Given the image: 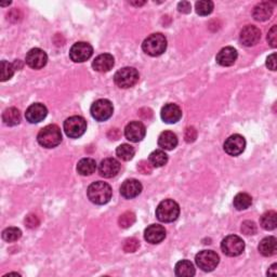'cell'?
Here are the masks:
<instances>
[{
    "instance_id": "cell-1",
    "label": "cell",
    "mask_w": 277,
    "mask_h": 277,
    "mask_svg": "<svg viewBox=\"0 0 277 277\" xmlns=\"http://www.w3.org/2000/svg\"><path fill=\"white\" fill-rule=\"evenodd\" d=\"M87 195L91 203L95 205H105L112 198V188L106 182L96 181L89 185Z\"/></svg>"
},
{
    "instance_id": "cell-2",
    "label": "cell",
    "mask_w": 277,
    "mask_h": 277,
    "mask_svg": "<svg viewBox=\"0 0 277 277\" xmlns=\"http://www.w3.org/2000/svg\"><path fill=\"white\" fill-rule=\"evenodd\" d=\"M38 143L46 149H53L62 142L61 129L56 125H48L43 127L37 135Z\"/></svg>"
},
{
    "instance_id": "cell-3",
    "label": "cell",
    "mask_w": 277,
    "mask_h": 277,
    "mask_svg": "<svg viewBox=\"0 0 277 277\" xmlns=\"http://www.w3.org/2000/svg\"><path fill=\"white\" fill-rule=\"evenodd\" d=\"M180 215V206L173 199H165L156 208V217L160 222L170 223L176 221Z\"/></svg>"
},
{
    "instance_id": "cell-4",
    "label": "cell",
    "mask_w": 277,
    "mask_h": 277,
    "mask_svg": "<svg viewBox=\"0 0 277 277\" xmlns=\"http://www.w3.org/2000/svg\"><path fill=\"white\" fill-rule=\"evenodd\" d=\"M142 49L146 54L151 56L162 55L167 49V39L166 37L160 34H152L142 43Z\"/></svg>"
},
{
    "instance_id": "cell-5",
    "label": "cell",
    "mask_w": 277,
    "mask_h": 277,
    "mask_svg": "<svg viewBox=\"0 0 277 277\" xmlns=\"http://www.w3.org/2000/svg\"><path fill=\"white\" fill-rule=\"evenodd\" d=\"M139 78V72L133 67H124L117 70L114 75L115 83L122 89H128L137 85Z\"/></svg>"
},
{
    "instance_id": "cell-6",
    "label": "cell",
    "mask_w": 277,
    "mask_h": 277,
    "mask_svg": "<svg viewBox=\"0 0 277 277\" xmlns=\"http://www.w3.org/2000/svg\"><path fill=\"white\" fill-rule=\"evenodd\" d=\"M87 130V121L81 116H72L64 121V131L72 139H78Z\"/></svg>"
},
{
    "instance_id": "cell-7",
    "label": "cell",
    "mask_w": 277,
    "mask_h": 277,
    "mask_svg": "<svg viewBox=\"0 0 277 277\" xmlns=\"http://www.w3.org/2000/svg\"><path fill=\"white\" fill-rule=\"evenodd\" d=\"M90 113H91L92 117L96 121H105L112 117L114 113V106L109 100L100 99L91 105Z\"/></svg>"
},
{
    "instance_id": "cell-8",
    "label": "cell",
    "mask_w": 277,
    "mask_h": 277,
    "mask_svg": "<svg viewBox=\"0 0 277 277\" xmlns=\"http://www.w3.org/2000/svg\"><path fill=\"white\" fill-rule=\"evenodd\" d=\"M195 262L199 269H202L205 272H211L220 262V258L217 255V253L212 250H203L195 257Z\"/></svg>"
},
{
    "instance_id": "cell-9",
    "label": "cell",
    "mask_w": 277,
    "mask_h": 277,
    "mask_svg": "<svg viewBox=\"0 0 277 277\" xmlns=\"http://www.w3.org/2000/svg\"><path fill=\"white\" fill-rule=\"evenodd\" d=\"M221 249L223 254L229 257L241 256L245 250V242L240 236L230 235L222 241Z\"/></svg>"
},
{
    "instance_id": "cell-10",
    "label": "cell",
    "mask_w": 277,
    "mask_h": 277,
    "mask_svg": "<svg viewBox=\"0 0 277 277\" xmlns=\"http://www.w3.org/2000/svg\"><path fill=\"white\" fill-rule=\"evenodd\" d=\"M93 54V48L90 43L79 41L74 43L69 50L70 60L75 63H82L89 60Z\"/></svg>"
},
{
    "instance_id": "cell-11",
    "label": "cell",
    "mask_w": 277,
    "mask_h": 277,
    "mask_svg": "<svg viewBox=\"0 0 277 277\" xmlns=\"http://www.w3.org/2000/svg\"><path fill=\"white\" fill-rule=\"evenodd\" d=\"M246 140L241 134H233L224 142V151L230 156H238L245 151Z\"/></svg>"
},
{
    "instance_id": "cell-12",
    "label": "cell",
    "mask_w": 277,
    "mask_h": 277,
    "mask_svg": "<svg viewBox=\"0 0 277 277\" xmlns=\"http://www.w3.org/2000/svg\"><path fill=\"white\" fill-rule=\"evenodd\" d=\"M25 62H26L30 68L40 69L46 66L48 62V55L43 50L39 48H34L27 52L26 57H25Z\"/></svg>"
},
{
    "instance_id": "cell-13",
    "label": "cell",
    "mask_w": 277,
    "mask_h": 277,
    "mask_svg": "<svg viewBox=\"0 0 277 277\" xmlns=\"http://www.w3.org/2000/svg\"><path fill=\"white\" fill-rule=\"evenodd\" d=\"M146 134V128L141 121H131L125 128V137L130 142L137 143L142 141Z\"/></svg>"
},
{
    "instance_id": "cell-14",
    "label": "cell",
    "mask_w": 277,
    "mask_h": 277,
    "mask_svg": "<svg viewBox=\"0 0 277 277\" xmlns=\"http://www.w3.org/2000/svg\"><path fill=\"white\" fill-rule=\"evenodd\" d=\"M261 38V30L255 25L245 26L240 34V41L246 47H253L259 42Z\"/></svg>"
},
{
    "instance_id": "cell-15",
    "label": "cell",
    "mask_w": 277,
    "mask_h": 277,
    "mask_svg": "<svg viewBox=\"0 0 277 277\" xmlns=\"http://www.w3.org/2000/svg\"><path fill=\"white\" fill-rule=\"evenodd\" d=\"M48 115V109L41 103H34L26 109L25 113V118L30 124H38L42 121Z\"/></svg>"
},
{
    "instance_id": "cell-16",
    "label": "cell",
    "mask_w": 277,
    "mask_h": 277,
    "mask_svg": "<svg viewBox=\"0 0 277 277\" xmlns=\"http://www.w3.org/2000/svg\"><path fill=\"white\" fill-rule=\"evenodd\" d=\"M160 116L166 124H176L182 118V109L175 103H168L162 108Z\"/></svg>"
},
{
    "instance_id": "cell-17",
    "label": "cell",
    "mask_w": 277,
    "mask_h": 277,
    "mask_svg": "<svg viewBox=\"0 0 277 277\" xmlns=\"http://www.w3.org/2000/svg\"><path fill=\"white\" fill-rule=\"evenodd\" d=\"M120 170V164L117 159L108 157L104 160H102L100 167H99V172L100 176L103 178H113L118 175Z\"/></svg>"
},
{
    "instance_id": "cell-18",
    "label": "cell",
    "mask_w": 277,
    "mask_h": 277,
    "mask_svg": "<svg viewBox=\"0 0 277 277\" xmlns=\"http://www.w3.org/2000/svg\"><path fill=\"white\" fill-rule=\"evenodd\" d=\"M141 192H142V184L135 179L126 180L120 186V194L122 197L127 199H132L139 196Z\"/></svg>"
},
{
    "instance_id": "cell-19",
    "label": "cell",
    "mask_w": 277,
    "mask_h": 277,
    "mask_svg": "<svg viewBox=\"0 0 277 277\" xmlns=\"http://www.w3.org/2000/svg\"><path fill=\"white\" fill-rule=\"evenodd\" d=\"M166 237V230L163 225L152 224L146 228L144 232V238L150 244H159L162 243Z\"/></svg>"
},
{
    "instance_id": "cell-20",
    "label": "cell",
    "mask_w": 277,
    "mask_h": 277,
    "mask_svg": "<svg viewBox=\"0 0 277 277\" xmlns=\"http://www.w3.org/2000/svg\"><path fill=\"white\" fill-rule=\"evenodd\" d=\"M115 60L112 54L103 53L95 57L94 61L92 62V67L99 73H106L113 68Z\"/></svg>"
},
{
    "instance_id": "cell-21",
    "label": "cell",
    "mask_w": 277,
    "mask_h": 277,
    "mask_svg": "<svg viewBox=\"0 0 277 277\" xmlns=\"http://www.w3.org/2000/svg\"><path fill=\"white\" fill-rule=\"evenodd\" d=\"M237 51L233 47H225L219 51L216 61L221 66H231L237 60Z\"/></svg>"
},
{
    "instance_id": "cell-22",
    "label": "cell",
    "mask_w": 277,
    "mask_h": 277,
    "mask_svg": "<svg viewBox=\"0 0 277 277\" xmlns=\"http://www.w3.org/2000/svg\"><path fill=\"white\" fill-rule=\"evenodd\" d=\"M158 145L163 150L171 151L175 150L178 145V137L172 131H164L160 133L158 138Z\"/></svg>"
},
{
    "instance_id": "cell-23",
    "label": "cell",
    "mask_w": 277,
    "mask_h": 277,
    "mask_svg": "<svg viewBox=\"0 0 277 277\" xmlns=\"http://www.w3.org/2000/svg\"><path fill=\"white\" fill-rule=\"evenodd\" d=\"M273 14V7L269 2H261L257 4L253 11V16L256 21H268Z\"/></svg>"
},
{
    "instance_id": "cell-24",
    "label": "cell",
    "mask_w": 277,
    "mask_h": 277,
    "mask_svg": "<svg viewBox=\"0 0 277 277\" xmlns=\"http://www.w3.org/2000/svg\"><path fill=\"white\" fill-rule=\"evenodd\" d=\"M259 251L264 257H272L277 251V240L273 236L263 238L259 244Z\"/></svg>"
},
{
    "instance_id": "cell-25",
    "label": "cell",
    "mask_w": 277,
    "mask_h": 277,
    "mask_svg": "<svg viewBox=\"0 0 277 277\" xmlns=\"http://www.w3.org/2000/svg\"><path fill=\"white\" fill-rule=\"evenodd\" d=\"M2 121L5 126L13 127L20 124L21 113L15 107H9L2 114Z\"/></svg>"
},
{
    "instance_id": "cell-26",
    "label": "cell",
    "mask_w": 277,
    "mask_h": 277,
    "mask_svg": "<svg viewBox=\"0 0 277 277\" xmlns=\"http://www.w3.org/2000/svg\"><path fill=\"white\" fill-rule=\"evenodd\" d=\"M175 272L179 277H192L195 275V268L191 261L182 260L176 264Z\"/></svg>"
},
{
    "instance_id": "cell-27",
    "label": "cell",
    "mask_w": 277,
    "mask_h": 277,
    "mask_svg": "<svg viewBox=\"0 0 277 277\" xmlns=\"http://www.w3.org/2000/svg\"><path fill=\"white\" fill-rule=\"evenodd\" d=\"M96 170V163L92 158H82L77 165V171L81 176H91Z\"/></svg>"
},
{
    "instance_id": "cell-28",
    "label": "cell",
    "mask_w": 277,
    "mask_h": 277,
    "mask_svg": "<svg viewBox=\"0 0 277 277\" xmlns=\"http://www.w3.org/2000/svg\"><path fill=\"white\" fill-rule=\"evenodd\" d=\"M277 214L275 211H268L260 218V225L267 231H272L276 229L277 225Z\"/></svg>"
},
{
    "instance_id": "cell-29",
    "label": "cell",
    "mask_w": 277,
    "mask_h": 277,
    "mask_svg": "<svg viewBox=\"0 0 277 277\" xmlns=\"http://www.w3.org/2000/svg\"><path fill=\"white\" fill-rule=\"evenodd\" d=\"M149 162L153 167L159 168V167H163L168 163V155L162 150H156L150 154Z\"/></svg>"
},
{
    "instance_id": "cell-30",
    "label": "cell",
    "mask_w": 277,
    "mask_h": 277,
    "mask_svg": "<svg viewBox=\"0 0 277 277\" xmlns=\"http://www.w3.org/2000/svg\"><path fill=\"white\" fill-rule=\"evenodd\" d=\"M233 204L237 210H245L248 209L251 204H253V198L247 193H240V194H237L234 197Z\"/></svg>"
},
{
    "instance_id": "cell-31",
    "label": "cell",
    "mask_w": 277,
    "mask_h": 277,
    "mask_svg": "<svg viewBox=\"0 0 277 277\" xmlns=\"http://www.w3.org/2000/svg\"><path fill=\"white\" fill-rule=\"evenodd\" d=\"M134 154L135 150L133 149V146L129 144H121L117 147V150H116V155L121 160H125V162L131 160L134 156Z\"/></svg>"
},
{
    "instance_id": "cell-32",
    "label": "cell",
    "mask_w": 277,
    "mask_h": 277,
    "mask_svg": "<svg viewBox=\"0 0 277 277\" xmlns=\"http://www.w3.org/2000/svg\"><path fill=\"white\" fill-rule=\"evenodd\" d=\"M214 2L210 1V0H202V1H197L196 2V12L197 14L202 15V16H206L209 15L212 11H214Z\"/></svg>"
},
{
    "instance_id": "cell-33",
    "label": "cell",
    "mask_w": 277,
    "mask_h": 277,
    "mask_svg": "<svg viewBox=\"0 0 277 277\" xmlns=\"http://www.w3.org/2000/svg\"><path fill=\"white\" fill-rule=\"evenodd\" d=\"M15 63L12 64L7 61H1V81H7L12 78L14 72H15Z\"/></svg>"
},
{
    "instance_id": "cell-34",
    "label": "cell",
    "mask_w": 277,
    "mask_h": 277,
    "mask_svg": "<svg viewBox=\"0 0 277 277\" xmlns=\"http://www.w3.org/2000/svg\"><path fill=\"white\" fill-rule=\"evenodd\" d=\"M22 232L20 229L17 228H8L2 232V238L3 241L8 243H13L16 242L21 238Z\"/></svg>"
},
{
    "instance_id": "cell-35",
    "label": "cell",
    "mask_w": 277,
    "mask_h": 277,
    "mask_svg": "<svg viewBox=\"0 0 277 277\" xmlns=\"http://www.w3.org/2000/svg\"><path fill=\"white\" fill-rule=\"evenodd\" d=\"M135 222V215L131 211H126L118 219V224L121 229H128Z\"/></svg>"
},
{
    "instance_id": "cell-36",
    "label": "cell",
    "mask_w": 277,
    "mask_h": 277,
    "mask_svg": "<svg viewBox=\"0 0 277 277\" xmlns=\"http://www.w3.org/2000/svg\"><path fill=\"white\" fill-rule=\"evenodd\" d=\"M140 247V242L137 238H128V240L124 244V250L125 253H134L137 251Z\"/></svg>"
},
{
    "instance_id": "cell-37",
    "label": "cell",
    "mask_w": 277,
    "mask_h": 277,
    "mask_svg": "<svg viewBox=\"0 0 277 277\" xmlns=\"http://www.w3.org/2000/svg\"><path fill=\"white\" fill-rule=\"evenodd\" d=\"M242 232L245 235H255L257 233V225L253 221H245L242 224Z\"/></svg>"
},
{
    "instance_id": "cell-38",
    "label": "cell",
    "mask_w": 277,
    "mask_h": 277,
    "mask_svg": "<svg viewBox=\"0 0 277 277\" xmlns=\"http://www.w3.org/2000/svg\"><path fill=\"white\" fill-rule=\"evenodd\" d=\"M138 170L142 173V175H151L153 170V166L147 160H142L138 164Z\"/></svg>"
},
{
    "instance_id": "cell-39",
    "label": "cell",
    "mask_w": 277,
    "mask_h": 277,
    "mask_svg": "<svg viewBox=\"0 0 277 277\" xmlns=\"http://www.w3.org/2000/svg\"><path fill=\"white\" fill-rule=\"evenodd\" d=\"M197 138V131H196V129L194 127H189V128H186V130H185V133H184V139L185 141L188 143H191V142H194V141L196 140Z\"/></svg>"
},
{
    "instance_id": "cell-40",
    "label": "cell",
    "mask_w": 277,
    "mask_h": 277,
    "mask_svg": "<svg viewBox=\"0 0 277 277\" xmlns=\"http://www.w3.org/2000/svg\"><path fill=\"white\" fill-rule=\"evenodd\" d=\"M268 41L271 44V47L275 48L277 46V26L274 25V26L270 29L269 34H268Z\"/></svg>"
},
{
    "instance_id": "cell-41",
    "label": "cell",
    "mask_w": 277,
    "mask_h": 277,
    "mask_svg": "<svg viewBox=\"0 0 277 277\" xmlns=\"http://www.w3.org/2000/svg\"><path fill=\"white\" fill-rule=\"evenodd\" d=\"M25 224L28 229H35L39 225V219L35 215H29L25 219Z\"/></svg>"
},
{
    "instance_id": "cell-42",
    "label": "cell",
    "mask_w": 277,
    "mask_h": 277,
    "mask_svg": "<svg viewBox=\"0 0 277 277\" xmlns=\"http://www.w3.org/2000/svg\"><path fill=\"white\" fill-rule=\"evenodd\" d=\"M267 67L271 70H276V53L269 55L267 59Z\"/></svg>"
},
{
    "instance_id": "cell-43",
    "label": "cell",
    "mask_w": 277,
    "mask_h": 277,
    "mask_svg": "<svg viewBox=\"0 0 277 277\" xmlns=\"http://www.w3.org/2000/svg\"><path fill=\"white\" fill-rule=\"evenodd\" d=\"M191 8V3L189 1H182L179 2L178 4V9L180 12H182V13H190Z\"/></svg>"
},
{
    "instance_id": "cell-44",
    "label": "cell",
    "mask_w": 277,
    "mask_h": 277,
    "mask_svg": "<svg viewBox=\"0 0 277 277\" xmlns=\"http://www.w3.org/2000/svg\"><path fill=\"white\" fill-rule=\"evenodd\" d=\"M108 138L109 139H112V140H118L120 138V131L118 130V129H111L108 132Z\"/></svg>"
},
{
    "instance_id": "cell-45",
    "label": "cell",
    "mask_w": 277,
    "mask_h": 277,
    "mask_svg": "<svg viewBox=\"0 0 277 277\" xmlns=\"http://www.w3.org/2000/svg\"><path fill=\"white\" fill-rule=\"evenodd\" d=\"M276 267H277V264L274 263L272 267L270 268V270L268 271V275H276L277 273V270H276Z\"/></svg>"
},
{
    "instance_id": "cell-46",
    "label": "cell",
    "mask_w": 277,
    "mask_h": 277,
    "mask_svg": "<svg viewBox=\"0 0 277 277\" xmlns=\"http://www.w3.org/2000/svg\"><path fill=\"white\" fill-rule=\"evenodd\" d=\"M131 4L133 5H143L145 3V1H142V2H130Z\"/></svg>"
}]
</instances>
